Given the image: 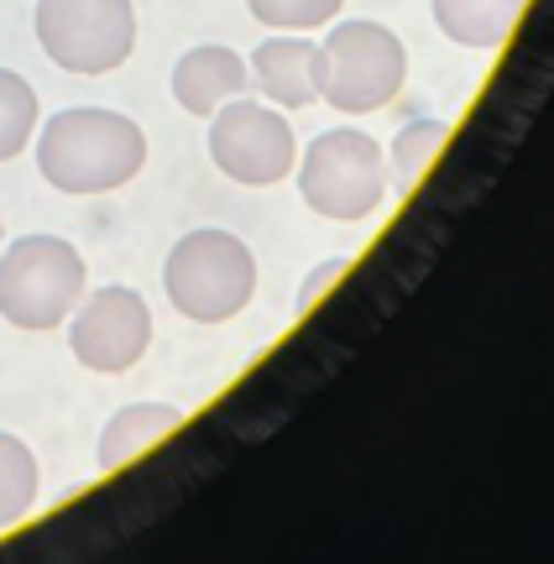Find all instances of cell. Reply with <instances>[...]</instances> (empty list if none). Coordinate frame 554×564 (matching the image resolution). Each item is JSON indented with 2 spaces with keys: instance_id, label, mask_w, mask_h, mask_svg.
I'll return each mask as SVG.
<instances>
[{
  "instance_id": "obj_1",
  "label": "cell",
  "mask_w": 554,
  "mask_h": 564,
  "mask_svg": "<svg viewBox=\"0 0 554 564\" xmlns=\"http://www.w3.org/2000/svg\"><path fill=\"white\" fill-rule=\"evenodd\" d=\"M37 173L58 194H110L142 173L146 131L121 110L100 105H68L53 121H42Z\"/></svg>"
},
{
  "instance_id": "obj_2",
  "label": "cell",
  "mask_w": 554,
  "mask_h": 564,
  "mask_svg": "<svg viewBox=\"0 0 554 564\" xmlns=\"http://www.w3.org/2000/svg\"><path fill=\"white\" fill-rule=\"evenodd\" d=\"M409 84V47L382 21H329L319 42V100L340 116L388 110Z\"/></svg>"
},
{
  "instance_id": "obj_3",
  "label": "cell",
  "mask_w": 554,
  "mask_h": 564,
  "mask_svg": "<svg viewBox=\"0 0 554 564\" xmlns=\"http://www.w3.org/2000/svg\"><path fill=\"white\" fill-rule=\"evenodd\" d=\"M298 194L319 220H371L388 199V158L382 141H371L361 126H335L304 147L293 162Z\"/></svg>"
},
{
  "instance_id": "obj_4",
  "label": "cell",
  "mask_w": 554,
  "mask_h": 564,
  "mask_svg": "<svg viewBox=\"0 0 554 564\" xmlns=\"http://www.w3.org/2000/svg\"><path fill=\"white\" fill-rule=\"evenodd\" d=\"M167 303L194 324H226L257 293V257L230 230H188L163 262Z\"/></svg>"
},
{
  "instance_id": "obj_5",
  "label": "cell",
  "mask_w": 554,
  "mask_h": 564,
  "mask_svg": "<svg viewBox=\"0 0 554 564\" xmlns=\"http://www.w3.org/2000/svg\"><path fill=\"white\" fill-rule=\"evenodd\" d=\"M89 272L63 236H21L0 251V319L11 329H63L79 308Z\"/></svg>"
},
{
  "instance_id": "obj_6",
  "label": "cell",
  "mask_w": 554,
  "mask_h": 564,
  "mask_svg": "<svg viewBox=\"0 0 554 564\" xmlns=\"http://www.w3.org/2000/svg\"><path fill=\"white\" fill-rule=\"evenodd\" d=\"M37 42L63 74L100 79L116 74L137 47L131 0H37Z\"/></svg>"
},
{
  "instance_id": "obj_7",
  "label": "cell",
  "mask_w": 554,
  "mask_h": 564,
  "mask_svg": "<svg viewBox=\"0 0 554 564\" xmlns=\"http://www.w3.org/2000/svg\"><path fill=\"white\" fill-rule=\"evenodd\" d=\"M209 158L241 188H272L293 173L298 162V137L278 105L236 95L209 116Z\"/></svg>"
},
{
  "instance_id": "obj_8",
  "label": "cell",
  "mask_w": 554,
  "mask_h": 564,
  "mask_svg": "<svg viewBox=\"0 0 554 564\" xmlns=\"http://www.w3.org/2000/svg\"><path fill=\"white\" fill-rule=\"evenodd\" d=\"M68 350L84 371L126 377L152 350V308L137 288H95L68 314Z\"/></svg>"
},
{
  "instance_id": "obj_9",
  "label": "cell",
  "mask_w": 554,
  "mask_h": 564,
  "mask_svg": "<svg viewBox=\"0 0 554 564\" xmlns=\"http://www.w3.org/2000/svg\"><path fill=\"white\" fill-rule=\"evenodd\" d=\"M251 89L278 110H308L319 105V42L308 32H272L247 58Z\"/></svg>"
},
{
  "instance_id": "obj_10",
  "label": "cell",
  "mask_w": 554,
  "mask_h": 564,
  "mask_svg": "<svg viewBox=\"0 0 554 564\" xmlns=\"http://www.w3.org/2000/svg\"><path fill=\"white\" fill-rule=\"evenodd\" d=\"M251 89V68L236 47L205 42V47H188L184 58L173 63V100L184 105L194 121H209L215 110L236 95Z\"/></svg>"
},
{
  "instance_id": "obj_11",
  "label": "cell",
  "mask_w": 554,
  "mask_h": 564,
  "mask_svg": "<svg viewBox=\"0 0 554 564\" xmlns=\"http://www.w3.org/2000/svg\"><path fill=\"white\" fill-rule=\"evenodd\" d=\"M434 26L460 47L492 53L518 32V21L529 11V0H430Z\"/></svg>"
},
{
  "instance_id": "obj_12",
  "label": "cell",
  "mask_w": 554,
  "mask_h": 564,
  "mask_svg": "<svg viewBox=\"0 0 554 564\" xmlns=\"http://www.w3.org/2000/svg\"><path fill=\"white\" fill-rule=\"evenodd\" d=\"M178 423H184V408L178 403H131V408H121V413H110V423L100 429L95 460H100V470H121V465H131L137 455H146L152 444H163Z\"/></svg>"
},
{
  "instance_id": "obj_13",
  "label": "cell",
  "mask_w": 554,
  "mask_h": 564,
  "mask_svg": "<svg viewBox=\"0 0 554 564\" xmlns=\"http://www.w3.org/2000/svg\"><path fill=\"white\" fill-rule=\"evenodd\" d=\"M445 141H450V126L434 121V116L398 126V137L382 147V158H388V194H413L419 178L434 167V158L445 152Z\"/></svg>"
},
{
  "instance_id": "obj_14",
  "label": "cell",
  "mask_w": 554,
  "mask_h": 564,
  "mask_svg": "<svg viewBox=\"0 0 554 564\" xmlns=\"http://www.w3.org/2000/svg\"><path fill=\"white\" fill-rule=\"evenodd\" d=\"M37 491H42L37 455L26 449V440L0 429V533L26 523V512L37 507Z\"/></svg>"
},
{
  "instance_id": "obj_15",
  "label": "cell",
  "mask_w": 554,
  "mask_h": 564,
  "mask_svg": "<svg viewBox=\"0 0 554 564\" xmlns=\"http://www.w3.org/2000/svg\"><path fill=\"white\" fill-rule=\"evenodd\" d=\"M37 89L21 79L17 68H0V162L21 158L32 137H37Z\"/></svg>"
},
{
  "instance_id": "obj_16",
  "label": "cell",
  "mask_w": 554,
  "mask_h": 564,
  "mask_svg": "<svg viewBox=\"0 0 554 564\" xmlns=\"http://www.w3.org/2000/svg\"><path fill=\"white\" fill-rule=\"evenodd\" d=\"M251 17L272 32H319L340 17L346 0H247Z\"/></svg>"
},
{
  "instance_id": "obj_17",
  "label": "cell",
  "mask_w": 554,
  "mask_h": 564,
  "mask_svg": "<svg viewBox=\"0 0 554 564\" xmlns=\"http://www.w3.org/2000/svg\"><path fill=\"white\" fill-rule=\"evenodd\" d=\"M346 257H329V262H319V267H308V278H304V288H298V314H308L314 303L325 299L329 288L340 282V272H346Z\"/></svg>"
},
{
  "instance_id": "obj_18",
  "label": "cell",
  "mask_w": 554,
  "mask_h": 564,
  "mask_svg": "<svg viewBox=\"0 0 554 564\" xmlns=\"http://www.w3.org/2000/svg\"><path fill=\"white\" fill-rule=\"evenodd\" d=\"M0 241H6V220H0Z\"/></svg>"
}]
</instances>
